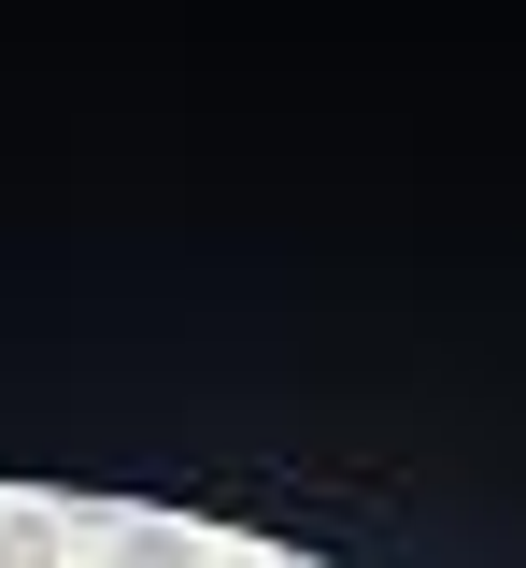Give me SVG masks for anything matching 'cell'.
Returning <instances> with one entry per match:
<instances>
[{"instance_id":"1","label":"cell","mask_w":526,"mask_h":568,"mask_svg":"<svg viewBox=\"0 0 526 568\" xmlns=\"http://www.w3.org/2000/svg\"><path fill=\"white\" fill-rule=\"evenodd\" d=\"M58 540H72V511H0V568H58Z\"/></svg>"},{"instance_id":"2","label":"cell","mask_w":526,"mask_h":568,"mask_svg":"<svg viewBox=\"0 0 526 568\" xmlns=\"http://www.w3.org/2000/svg\"><path fill=\"white\" fill-rule=\"evenodd\" d=\"M114 568H200V526H114Z\"/></svg>"}]
</instances>
